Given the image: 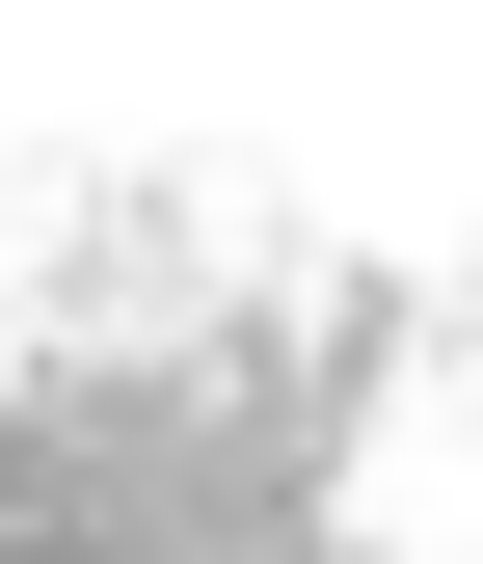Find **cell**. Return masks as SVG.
<instances>
[{
  "label": "cell",
  "instance_id": "obj_1",
  "mask_svg": "<svg viewBox=\"0 0 483 564\" xmlns=\"http://www.w3.org/2000/svg\"><path fill=\"white\" fill-rule=\"evenodd\" d=\"M376 349V296H268V269L0 323V564H350Z\"/></svg>",
  "mask_w": 483,
  "mask_h": 564
}]
</instances>
